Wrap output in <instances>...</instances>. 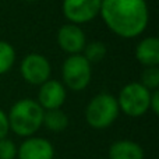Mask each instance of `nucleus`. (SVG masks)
Here are the masks:
<instances>
[{
  "instance_id": "aec40b11",
  "label": "nucleus",
  "mask_w": 159,
  "mask_h": 159,
  "mask_svg": "<svg viewBox=\"0 0 159 159\" xmlns=\"http://www.w3.org/2000/svg\"><path fill=\"white\" fill-rule=\"evenodd\" d=\"M24 2H36V0H24Z\"/></svg>"
},
{
  "instance_id": "2eb2a0df",
  "label": "nucleus",
  "mask_w": 159,
  "mask_h": 159,
  "mask_svg": "<svg viewBox=\"0 0 159 159\" xmlns=\"http://www.w3.org/2000/svg\"><path fill=\"white\" fill-rule=\"evenodd\" d=\"M106 52H107V49L103 42L93 41V42H89V43H85L84 50H82L81 55L92 64V63L101 61L102 59L106 56Z\"/></svg>"
},
{
  "instance_id": "ddd939ff",
  "label": "nucleus",
  "mask_w": 159,
  "mask_h": 159,
  "mask_svg": "<svg viewBox=\"0 0 159 159\" xmlns=\"http://www.w3.org/2000/svg\"><path fill=\"white\" fill-rule=\"evenodd\" d=\"M42 126H45L48 130L53 133H60L66 130L69 126V116L66 115L64 110H61V107L45 110Z\"/></svg>"
},
{
  "instance_id": "f257e3e1",
  "label": "nucleus",
  "mask_w": 159,
  "mask_h": 159,
  "mask_svg": "<svg viewBox=\"0 0 159 159\" xmlns=\"http://www.w3.org/2000/svg\"><path fill=\"white\" fill-rule=\"evenodd\" d=\"M99 16L115 35L133 39L145 31L149 11L145 0H102Z\"/></svg>"
},
{
  "instance_id": "39448f33",
  "label": "nucleus",
  "mask_w": 159,
  "mask_h": 159,
  "mask_svg": "<svg viewBox=\"0 0 159 159\" xmlns=\"http://www.w3.org/2000/svg\"><path fill=\"white\" fill-rule=\"evenodd\" d=\"M92 78V64L81 55H69L61 66L63 85L70 91H82L89 85Z\"/></svg>"
},
{
  "instance_id": "423d86ee",
  "label": "nucleus",
  "mask_w": 159,
  "mask_h": 159,
  "mask_svg": "<svg viewBox=\"0 0 159 159\" xmlns=\"http://www.w3.org/2000/svg\"><path fill=\"white\" fill-rule=\"evenodd\" d=\"M20 74L31 85H41L50 78L52 66L48 57L41 53H30L21 60Z\"/></svg>"
},
{
  "instance_id": "1a4fd4ad",
  "label": "nucleus",
  "mask_w": 159,
  "mask_h": 159,
  "mask_svg": "<svg viewBox=\"0 0 159 159\" xmlns=\"http://www.w3.org/2000/svg\"><path fill=\"white\" fill-rule=\"evenodd\" d=\"M67 98V88L63 82L57 80H48L43 84L39 85L38 91V103L43 110L59 109L63 106Z\"/></svg>"
},
{
  "instance_id": "a211bd4d",
  "label": "nucleus",
  "mask_w": 159,
  "mask_h": 159,
  "mask_svg": "<svg viewBox=\"0 0 159 159\" xmlns=\"http://www.w3.org/2000/svg\"><path fill=\"white\" fill-rule=\"evenodd\" d=\"M8 131H10V124H8L7 113L3 109H0V140L7 137Z\"/></svg>"
},
{
  "instance_id": "f03ea898",
  "label": "nucleus",
  "mask_w": 159,
  "mask_h": 159,
  "mask_svg": "<svg viewBox=\"0 0 159 159\" xmlns=\"http://www.w3.org/2000/svg\"><path fill=\"white\" fill-rule=\"evenodd\" d=\"M43 112L41 105L31 98L17 101L7 113L10 131L18 137H31L42 127Z\"/></svg>"
},
{
  "instance_id": "9b49d317",
  "label": "nucleus",
  "mask_w": 159,
  "mask_h": 159,
  "mask_svg": "<svg viewBox=\"0 0 159 159\" xmlns=\"http://www.w3.org/2000/svg\"><path fill=\"white\" fill-rule=\"evenodd\" d=\"M135 57L144 67L159 64V39L157 36H147L135 48Z\"/></svg>"
},
{
  "instance_id": "9d476101",
  "label": "nucleus",
  "mask_w": 159,
  "mask_h": 159,
  "mask_svg": "<svg viewBox=\"0 0 159 159\" xmlns=\"http://www.w3.org/2000/svg\"><path fill=\"white\" fill-rule=\"evenodd\" d=\"M18 159H53L55 148L49 140L42 137H27L25 141L17 148Z\"/></svg>"
},
{
  "instance_id": "dca6fc26",
  "label": "nucleus",
  "mask_w": 159,
  "mask_h": 159,
  "mask_svg": "<svg viewBox=\"0 0 159 159\" xmlns=\"http://www.w3.org/2000/svg\"><path fill=\"white\" fill-rule=\"evenodd\" d=\"M141 84L149 91L158 89L159 87V69L158 66L145 67L141 74Z\"/></svg>"
},
{
  "instance_id": "7ed1b4c3",
  "label": "nucleus",
  "mask_w": 159,
  "mask_h": 159,
  "mask_svg": "<svg viewBox=\"0 0 159 159\" xmlns=\"http://www.w3.org/2000/svg\"><path fill=\"white\" fill-rule=\"evenodd\" d=\"M119 113L120 109L116 96L107 92H101L88 102L85 107V120L92 129L103 130L115 123Z\"/></svg>"
},
{
  "instance_id": "f3484780",
  "label": "nucleus",
  "mask_w": 159,
  "mask_h": 159,
  "mask_svg": "<svg viewBox=\"0 0 159 159\" xmlns=\"http://www.w3.org/2000/svg\"><path fill=\"white\" fill-rule=\"evenodd\" d=\"M17 158V147L7 137L0 140V159H14Z\"/></svg>"
},
{
  "instance_id": "0eeeda50",
  "label": "nucleus",
  "mask_w": 159,
  "mask_h": 159,
  "mask_svg": "<svg viewBox=\"0 0 159 159\" xmlns=\"http://www.w3.org/2000/svg\"><path fill=\"white\" fill-rule=\"evenodd\" d=\"M102 0H63V14L71 24H85L99 16Z\"/></svg>"
},
{
  "instance_id": "6e6552de",
  "label": "nucleus",
  "mask_w": 159,
  "mask_h": 159,
  "mask_svg": "<svg viewBox=\"0 0 159 159\" xmlns=\"http://www.w3.org/2000/svg\"><path fill=\"white\" fill-rule=\"evenodd\" d=\"M57 43L63 52L67 55H78L82 53L87 43L85 32L77 24H64L57 31Z\"/></svg>"
},
{
  "instance_id": "4468645a",
  "label": "nucleus",
  "mask_w": 159,
  "mask_h": 159,
  "mask_svg": "<svg viewBox=\"0 0 159 159\" xmlns=\"http://www.w3.org/2000/svg\"><path fill=\"white\" fill-rule=\"evenodd\" d=\"M16 63V50L13 45L0 41V75L8 73Z\"/></svg>"
},
{
  "instance_id": "20e7f679",
  "label": "nucleus",
  "mask_w": 159,
  "mask_h": 159,
  "mask_svg": "<svg viewBox=\"0 0 159 159\" xmlns=\"http://www.w3.org/2000/svg\"><path fill=\"white\" fill-rule=\"evenodd\" d=\"M119 109L130 117H141L149 110L151 91L141 82H130L119 92Z\"/></svg>"
},
{
  "instance_id": "6ab92c4d",
  "label": "nucleus",
  "mask_w": 159,
  "mask_h": 159,
  "mask_svg": "<svg viewBox=\"0 0 159 159\" xmlns=\"http://www.w3.org/2000/svg\"><path fill=\"white\" fill-rule=\"evenodd\" d=\"M149 110L154 115L159 113V91L154 89L151 91V99H149Z\"/></svg>"
},
{
  "instance_id": "f8f14e48",
  "label": "nucleus",
  "mask_w": 159,
  "mask_h": 159,
  "mask_svg": "<svg viewBox=\"0 0 159 159\" xmlns=\"http://www.w3.org/2000/svg\"><path fill=\"white\" fill-rule=\"evenodd\" d=\"M107 159H144V149L131 140H119L109 148Z\"/></svg>"
}]
</instances>
